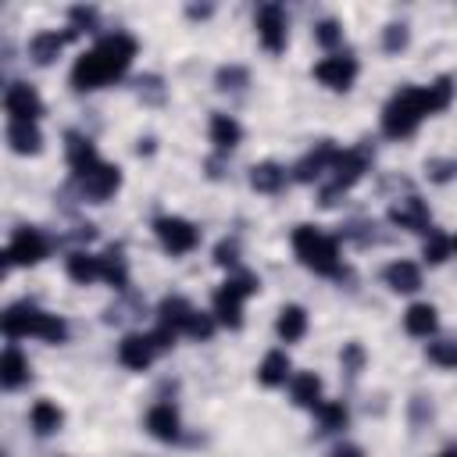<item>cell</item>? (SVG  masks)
Instances as JSON below:
<instances>
[{
	"mask_svg": "<svg viewBox=\"0 0 457 457\" xmlns=\"http://www.w3.org/2000/svg\"><path fill=\"white\" fill-rule=\"evenodd\" d=\"M29 378V361L18 346H7L4 357H0V386L4 389H18L21 382Z\"/></svg>",
	"mask_w": 457,
	"mask_h": 457,
	"instance_id": "484cf974",
	"label": "cell"
},
{
	"mask_svg": "<svg viewBox=\"0 0 457 457\" xmlns=\"http://www.w3.org/2000/svg\"><path fill=\"white\" fill-rule=\"evenodd\" d=\"M450 246H453L450 236H443L439 228H428V239H425V246H421V257H425L428 264H443L446 253H450Z\"/></svg>",
	"mask_w": 457,
	"mask_h": 457,
	"instance_id": "d6a6232c",
	"label": "cell"
},
{
	"mask_svg": "<svg viewBox=\"0 0 457 457\" xmlns=\"http://www.w3.org/2000/svg\"><path fill=\"white\" fill-rule=\"evenodd\" d=\"M154 353H157V343H154L150 336H143V332H129V336L118 343V361H121L125 368H132V371L150 368Z\"/></svg>",
	"mask_w": 457,
	"mask_h": 457,
	"instance_id": "5bb4252c",
	"label": "cell"
},
{
	"mask_svg": "<svg viewBox=\"0 0 457 457\" xmlns=\"http://www.w3.org/2000/svg\"><path fill=\"white\" fill-rule=\"evenodd\" d=\"M4 107H7L11 121H36V118L43 114V100H39V93H36L32 86H25V82L7 86Z\"/></svg>",
	"mask_w": 457,
	"mask_h": 457,
	"instance_id": "8fae6325",
	"label": "cell"
},
{
	"mask_svg": "<svg viewBox=\"0 0 457 457\" xmlns=\"http://www.w3.org/2000/svg\"><path fill=\"white\" fill-rule=\"evenodd\" d=\"M382 278H386V286L393 293H414V289H421V268L414 261H393V264H386Z\"/></svg>",
	"mask_w": 457,
	"mask_h": 457,
	"instance_id": "ffe728a7",
	"label": "cell"
},
{
	"mask_svg": "<svg viewBox=\"0 0 457 457\" xmlns=\"http://www.w3.org/2000/svg\"><path fill=\"white\" fill-rule=\"evenodd\" d=\"M68 14H71V21H75V25H71L75 32H79V29H93V21H96V11H93V7H71Z\"/></svg>",
	"mask_w": 457,
	"mask_h": 457,
	"instance_id": "b9f144b4",
	"label": "cell"
},
{
	"mask_svg": "<svg viewBox=\"0 0 457 457\" xmlns=\"http://www.w3.org/2000/svg\"><path fill=\"white\" fill-rule=\"evenodd\" d=\"M257 275L250 271H236L221 282V289L214 293V321L225 328H239L243 325V300L257 293Z\"/></svg>",
	"mask_w": 457,
	"mask_h": 457,
	"instance_id": "5b68a950",
	"label": "cell"
},
{
	"mask_svg": "<svg viewBox=\"0 0 457 457\" xmlns=\"http://www.w3.org/2000/svg\"><path fill=\"white\" fill-rule=\"evenodd\" d=\"M328 457H364V450H361V446H350V443H346V446H336V450H332Z\"/></svg>",
	"mask_w": 457,
	"mask_h": 457,
	"instance_id": "7bdbcfd3",
	"label": "cell"
},
{
	"mask_svg": "<svg viewBox=\"0 0 457 457\" xmlns=\"http://www.w3.org/2000/svg\"><path fill=\"white\" fill-rule=\"evenodd\" d=\"M236 253H239V243H236V239H221V243L214 246V261H218V264H236Z\"/></svg>",
	"mask_w": 457,
	"mask_h": 457,
	"instance_id": "ab89813d",
	"label": "cell"
},
{
	"mask_svg": "<svg viewBox=\"0 0 457 457\" xmlns=\"http://www.w3.org/2000/svg\"><path fill=\"white\" fill-rule=\"evenodd\" d=\"M189 14L193 18H204V14H211V7H189Z\"/></svg>",
	"mask_w": 457,
	"mask_h": 457,
	"instance_id": "ee69618b",
	"label": "cell"
},
{
	"mask_svg": "<svg viewBox=\"0 0 457 457\" xmlns=\"http://www.w3.org/2000/svg\"><path fill=\"white\" fill-rule=\"evenodd\" d=\"M286 11L282 4H261L257 7V39L264 43V50L282 54L286 50Z\"/></svg>",
	"mask_w": 457,
	"mask_h": 457,
	"instance_id": "9c48e42d",
	"label": "cell"
},
{
	"mask_svg": "<svg viewBox=\"0 0 457 457\" xmlns=\"http://www.w3.org/2000/svg\"><path fill=\"white\" fill-rule=\"evenodd\" d=\"M29 421L39 436H54L61 425H64V411L54 403V400H36L32 411H29Z\"/></svg>",
	"mask_w": 457,
	"mask_h": 457,
	"instance_id": "83f0119b",
	"label": "cell"
},
{
	"mask_svg": "<svg viewBox=\"0 0 457 457\" xmlns=\"http://www.w3.org/2000/svg\"><path fill=\"white\" fill-rule=\"evenodd\" d=\"M428 361L432 364H443V368H457V343L453 339L428 343Z\"/></svg>",
	"mask_w": 457,
	"mask_h": 457,
	"instance_id": "836d02e7",
	"label": "cell"
},
{
	"mask_svg": "<svg viewBox=\"0 0 457 457\" xmlns=\"http://www.w3.org/2000/svg\"><path fill=\"white\" fill-rule=\"evenodd\" d=\"M7 143L14 154H39L43 150V132L36 121H11L7 125Z\"/></svg>",
	"mask_w": 457,
	"mask_h": 457,
	"instance_id": "7402d4cb",
	"label": "cell"
},
{
	"mask_svg": "<svg viewBox=\"0 0 457 457\" xmlns=\"http://www.w3.org/2000/svg\"><path fill=\"white\" fill-rule=\"evenodd\" d=\"M303 332H307V311L300 303H286L275 318V336L282 343H296V339H303Z\"/></svg>",
	"mask_w": 457,
	"mask_h": 457,
	"instance_id": "44dd1931",
	"label": "cell"
},
{
	"mask_svg": "<svg viewBox=\"0 0 457 457\" xmlns=\"http://www.w3.org/2000/svg\"><path fill=\"white\" fill-rule=\"evenodd\" d=\"M439 457H457V450H443V453H439Z\"/></svg>",
	"mask_w": 457,
	"mask_h": 457,
	"instance_id": "f6af8a7d",
	"label": "cell"
},
{
	"mask_svg": "<svg viewBox=\"0 0 457 457\" xmlns=\"http://www.w3.org/2000/svg\"><path fill=\"white\" fill-rule=\"evenodd\" d=\"M46 257V239L39 228H18L7 243V253H4V264L7 268H21V264H39Z\"/></svg>",
	"mask_w": 457,
	"mask_h": 457,
	"instance_id": "52a82bcc",
	"label": "cell"
},
{
	"mask_svg": "<svg viewBox=\"0 0 457 457\" xmlns=\"http://www.w3.org/2000/svg\"><path fill=\"white\" fill-rule=\"evenodd\" d=\"M425 171H428V179H436V182H450V179L457 175V161H453V157H446V161H428Z\"/></svg>",
	"mask_w": 457,
	"mask_h": 457,
	"instance_id": "f35d334b",
	"label": "cell"
},
{
	"mask_svg": "<svg viewBox=\"0 0 457 457\" xmlns=\"http://www.w3.org/2000/svg\"><path fill=\"white\" fill-rule=\"evenodd\" d=\"M4 325V336L7 339H21V336H39L46 343H64L68 339V321L50 314V311H39L36 303L21 300V303H11L0 318Z\"/></svg>",
	"mask_w": 457,
	"mask_h": 457,
	"instance_id": "3957f363",
	"label": "cell"
},
{
	"mask_svg": "<svg viewBox=\"0 0 457 457\" xmlns=\"http://www.w3.org/2000/svg\"><path fill=\"white\" fill-rule=\"evenodd\" d=\"M318 418H321V428H325V432H339V428H346V421H350V414H346V407H343L339 400H321V403H318Z\"/></svg>",
	"mask_w": 457,
	"mask_h": 457,
	"instance_id": "1f68e13d",
	"label": "cell"
},
{
	"mask_svg": "<svg viewBox=\"0 0 457 457\" xmlns=\"http://www.w3.org/2000/svg\"><path fill=\"white\" fill-rule=\"evenodd\" d=\"M328 171H332V189H325V200L321 204H332V193L350 189L368 171V157H364V150H339Z\"/></svg>",
	"mask_w": 457,
	"mask_h": 457,
	"instance_id": "ba28073f",
	"label": "cell"
},
{
	"mask_svg": "<svg viewBox=\"0 0 457 457\" xmlns=\"http://www.w3.org/2000/svg\"><path fill=\"white\" fill-rule=\"evenodd\" d=\"M389 221L407 232H428V204L421 196H403L389 207Z\"/></svg>",
	"mask_w": 457,
	"mask_h": 457,
	"instance_id": "4fadbf2b",
	"label": "cell"
},
{
	"mask_svg": "<svg viewBox=\"0 0 457 457\" xmlns=\"http://www.w3.org/2000/svg\"><path fill=\"white\" fill-rule=\"evenodd\" d=\"M157 314H161L157 325H164V328H171V332L182 336V332L189 328V318L196 314V307H193L186 296H164L161 307H157Z\"/></svg>",
	"mask_w": 457,
	"mask_h": 457,
	"instance_id": "d6986e66",
	"label": "cell"
},
{
	"mask_svg": "<svg viewBox=\"0 0 457 457\" xmlns=\"http://www.w3.org/2000/svg\"><path fill=\"white\" fill-rule=\"evenodd\" d=\"M214 325H218V321H214L211 314H200V311H196V314L189 318L186 336H193V339H211V336H214Z\"/></svg>",
	"mask_w": 457,
	"mask_h": 457,
	"instance_id": "74e56055",
	"label": "cell"
},
{
	"mask_svg": "<svg viewBox=\"0 0 457 457\" xmlns=\"http://www.w3.org/2000/svg\"><path fill=\"white\" fill-rule=\"evenodd\" d=\"M100 271H104V278H107L111 286H118V289L129 286V264H125L121 246H107V250L100 253Z\"/></svg>",
	"mask_w": 457,
	"mask_h": 457,
	"instance_id": "4dcf8cb0",
	"label": "cell"
},
{
	"mask_svg": "<svg viewBox=\"0 0 457 457\" xmlns=\"http://www.w3.org/2000/svg\"><path fill=\"white\" fill-rule=\"evenodd\" d=\"M407 39H411V32H407V25H403V21H393V25H386V29H382V46H386L389 54L403 50V46H407Z\"/></svg>",
	"mask_w": 457,
	"mask_h": 457,
	"instance_id": "e575fe53",
	"label": "cell"
},
{
	"mask_svg": "<svg viewBox=\"0 0 457 457\" xmlns=\"http://www.w3.org/2000/svg\"><path fill=\"white\" fill-rule=\"evenodd\" d=\"M289 393H293L296 407H314L318 411V403H321V378L314 371H296L289 378Z\"/></svg>",
	"mask_w": 457,
	"mask_h": 457,
	"instance_id": "d4e9b609",
	"label": "cell"
},
{
	"mask_svg": "<svg viewBox=\"0 0 457 457\" xmlns=\"http://www.w3.org/2000/svg\"><path fill=\"white\" fill-rule=\"evenodd\" d=\"M64 139H68V143H64V154H68V164H71L75 179H86V175H89V171L100 164L96 146H93L86 136H79V132H68Z\"/></svg>",
	"mask_w": 457,
	"mask_h": 457,
	"instance_id": "2e32d148",
	"label": "cell"
},
{
	"mask_svg": "<svg viewBox=\"0 0 457 457\" xmlns=\"http://www.w3.org/2000/svg\"><path fill=\"white\" fill-rule=\"evenodd\" d=\"M436 325H439V314H436L432 303H411V307L403 311V328H407L411 336H418V339H428V336L436 332Z\"/></svg>",
	"mask_w": 457,
	"mask_h": 457,
	"instance_id": "cb8c5ba5",
	"label": "cell"
},
{
	"mask_svg": "<svg viewBox=\"0 0 457 457\" xmlns=\"http://www.w3.org/2000/svg\"><path fill=\"white\" fill-rule=\"evenodd\" d=\"M293 250L300 257L303 268H311L314 275H336L339 271V243L321 232L318 225H296L293 228Z\"/></svg>",
	"mask_w": 457,
	"mask_h": 457,
	"instance_id": "277c9868",
	"label": "cell"
},
{
	"mask_svg": "<svg viewBox=\"0 0 457 457\" xmlns=\"http://www.w3.org/2000/svg\"><path fill=\"white\" fill-rule=\"evenodd\" d=\"M243 139V129H239V121L232 118V114H221V111H214L211 114V143L225 154V150H232L236 143Z\"/></svg>",
	"mask_w": 457,
	"mask_h": 457,
	"instance_id": "4316f807",
	"label": "cell"
},
{
	"mask_svg": "<svg viewBox=\"0 0 457 457\" xmlns=\"http://www.w3.org/2000/svg\"><path fill=\"white\" fill-rule=\"evenodd\" d=\"M64 271H68V278H71V282H79V286H89V282L104 278V271H100V257H93V253H86V250L68 253Z\"/></svg>",
	"mask_w": 457,
	"mask_h": 457,
	"instance_id": "603a6c76",
	"label": "cell"
},
{
	"mask_svg": "<svg viewBox=\"0 0 457 457\" xmlns=\"http://www.w3.org/2000/svg\"><path fill=\"white\" fill-rule=\"evenodd\" d=\"M357 57H350V54H332V57H321L318 64H314V79L321 82V86H328V89H350L353 86V79H357Z\"/></svg>",
	"mask_w": 457,
	"mask_h": 457,
	"instance_id": "30bf717a",
	"label": "cell"
},
{
	"mask_svg": "<svg viewBox=\"0 0 457 457\" xmlns=\"http://www.w3.org/2000/svg\"><path fill=\"white\" fill-rule=\"evenodd\" d=\"M282 182H286V168L275 164V161H261V164L250 168V186L257 193H278Z\"/></svg>",
	"mask_w": 457,
	"mask_h": 457,
	"instance_id": "f546056e",
	"label": "cell"
},
{
	"mask_svg": "<svg viewBox=\"0 0 457 457\" xmlns=\"http://www.w3.org/2000/svg\"><path fill=\"white\" fill-rule=\"evenodd\" d=\"M136 57V39L129 32H111L104 36L93 50L79 54L71 64V86L75 89H100L114 79H121L129 71Z\"/></svg>",
	"mask_w": 457,
	"mask_h": 457,
	"instance_id": "7a4b0ae2",
	"label": "cell"
},
{
	"mask_svg": "<svg viewBox=\"0 0 457 457\" xmlns=\"http://www.w3.org/2000/svg\"><path fill=\"white\" fill-rule=\"evenodd\" d=\"M146 432L161 443H175L179 432H182V421H179V411L171 403H154L146 411Z\"/></svg>",
	"mask_w": 457,
	"mask_h": 457,
	"instance_id": "e0dca14e",
	"label": "cell"
},
{
	"mask_svg": "<svg viewBox=\"0 0 457 457\" xmlns=\"http://www.w3.org/2000/svg\"><path fill=\"white\" fill-rule=\"evenodd\" d=\"M289 378V353L286 350H268L261 368H257V382L261 386H282Z\"/></svg>",
	"mask_w": 457,
	"mask_h": 457,
	"instance_id": "f1b7e54d",
	"label": "cell"
},
{
	"mask_svg": "<svg viewBox=\"0 0 457 457\" xmlns=\"http://www.w3.org/2000/svg\"><path fill=\"white\" fill-rule=\"evenodd\" d=\"M154 232H157V239H161V246H164L168 253H189V250H196V243H200L196 225L186 221V218H179V214L157 218V221H154Z\"/></svg>",
	"mask_w": 457,
	"mask_h": 457,
	"instance_id": "8992f818",
	"label": "cell"
},
{
	"mask_svg": "<svg viewBox=\"0 0 457 457\" xmlns=\"http://www.w3.org/2000/svg\"><path fill=\"white\" fill-rule=\"evenodd\" d=\"M453 246H457V236H453Z\"/></svg>",
	"mask_w": 457,
	"mask_h": 457,
	"instance_id": "bcb514c9",
	"label": "cell"
},
{
	"mask_svg": "<svg viewBox=\"0 0 457 457\" xmlns=\"http://www.w3.org/2000/svg\"><path fill=\"white\" fill-rule=\"evenodd\" d=\"M336 146H332V139H325V143H318L307 157H300V164L293 168V179L296 182H314V179H321L328 168H332V161H336Z\"/></svg>",
	"mask_w": 457,
	"mask_h": 457,
	"instance_id": "9a60e30c",
	"label": "cell"
},
{
	"mask_svg": "<svg viewBox=\"0 0 457 457\" xmlns=\"http://www.w3.org/2000/svg\"><path fill=\"white\" fill-rule=\"evenodd\" d=\"M314 39H318L321 46H336V43L343 39V25H339L336 18H325V21L314 25Z\"/></svg>",
	"mask_w": 457,
	"mask_h": 457,
	"instance_id": "d590c367",
	"label": "cell"
},
{
	"mask_svg": "<svg viewBox=\"0 0 457 457\" xmlns=\"http://www.w3.org/2000/svg\"><path fill=\"white\" fill-rule=\"evenodd\" d=\"M453 89H457V86H453L450 75L436 79L432 86H403V89H396V93L386 100V107H382V132H386L389 139L411 136V132L421 125V118L439 114V111L450 107Z\"/></svg>",
	"mask_w": 457,
	"mask_h": 457,
	"instance_id": "6da1fadb",
	"label": "cell"
},
{
	"mask_svg": "<svg viewBox=\"0 0 457 457\" xmlns=\"http://www.w3.org/2000/svg\"><path fill=\"white\" fill-rule=\"evenodd\" d=\"M82 182V193L89 196V200H107V196H114V189L121 186V168L118 164H107V161H100L86 179H79Z\"/></svg>",
	"mask_w": 457,
	"mask_h": 457,
	"instance_id": "7c38bea8",
	"label": "cell"
},
{
	"mask_svg": "<svg viewBox=\"0 0 457 457\" xmlns=\"http://www.w3.org/2000/svg\"><path fill=\"white\" fill-rule=\"evenodd\" d=\"M79 32L75 29H68V32H36L32 39H29V57L36 61V64H50L57 54H61V46L68 43V39H75Z\"/></svg>",
	"mask_w": 457,
	"mask_h": 457,
	"instance_id": "ac0fdd59",
	"label": "cell"
},
{
	"mask_svg": "<svg viewBox=\"0 0 457 457\" xmlns=\"http://www.w3.org/2000/svg\"><path fill=\"white\" fill-rule=\"evenodd\" d=\"M218 86H221V89H239V86H246V68H239V64L218 68Z\"/></svg>",
	"mask_w": 457,
	"mask_h": 457,
	"instance_id": "8d00e7d4",
	"label": "cell"
},
{
	"mask_svg": "<svg viewBox=\"0 0 457 457\" xmlns=\"http://www.w3.org/2000/svg\"><path fill=\"white\" fill-rule=\"evenodd\" d=\"M339 357H343V364H346L350 371H361V364H364V350H361V343H346Z\"/></svg>",
	"mask_w": 457,
	"mask_h": 457,
	"instance_id": "60d3db41",
	"label": "cell"
}]
</instances>
